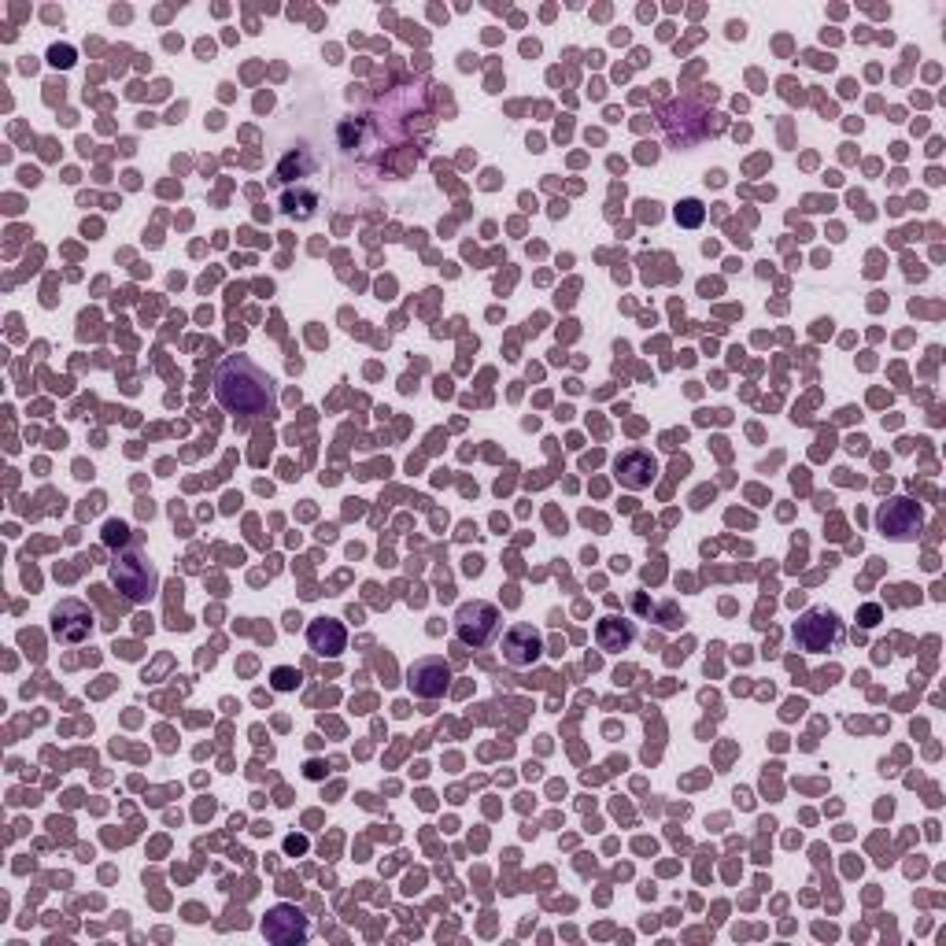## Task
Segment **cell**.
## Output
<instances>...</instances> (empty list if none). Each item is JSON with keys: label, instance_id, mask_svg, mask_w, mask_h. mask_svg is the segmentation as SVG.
Masks as SVG:
<instances>
[{"label": "cell", "instance_id": "cell-1", "mask_svg": "<svg viewBox=\"0 0 946 946\" xmlns=\"http://www.w3.org/2000/svg\"><path fill=\"white\" fill-rule=\"evenodd\" d=\"M215 396L233 414H263L270 411V377L252 359L233 355L215 377Z\"/></svg>", "mask_w": 946, "mask_h": 946}, {"label": "cell", "instance_id": "cell-2", "mask_svg": "<svg viewBox=\"0 0 946 946\" xmlns=\"http://www.w3.org/2000/svg\"><path fill=\"white\" fill-rule=\"evenodd\" d=\"M455 632L466 647H488L499 632V610L492 603H481V599L462 603L459 614H455Z\"/></svg>", "mask_w": 946, "mask_h": 946}, {"label": "cell", "instance_id": "cell-3", "mask_svg": "<svg viewBox=\"0 0 946 946\" xmlns=\"http://www.w3.org/2000/svg\"><path fill=\"white\" fill-rule=\"evenodd\" d=\"M111 581L119 584V592L126 595V599H134V603H141V599H148V595L156 592V573H152V566H148L141 555L115 558V562H111Z\"/></svg>", "mask_w": 946, "mask_h": 946}, {"label": "cell", "instance_id": "cell-4", "mask_svg": "<svg viewBox=\"0 0 946 946\" xmlns=\"http://www.w3.org/2000/svg\"><path fill=\"white\" fill-rule=\"evenodd\" d=\"M839 640V621L825 610H810L806 618L795 625V643L802 651H828Z\"/></svg>", "mask_w": 946, "mask_h": 946}, {"label": "cell", "instance_id": "cell-5", "mask_svg": "<svg viewBox=\"0 0 946 946\" xmlns=\"http://www.w3.org/2000/svg\"><path fill=\"white\" fill-rule=\"evenodd\" d=\"M307 932H311V924H307L304 913H296L292 906H278V910L267 913V921H263V935H267L270 943H304Z\"/></svg>", "mask_w": 946, "mask_h": 946}, {"label": "cell", "instance_id": "cell-6", "mask_svg": "<svg viewBox=\"0 0 946 946\" xmlns=\"http://www.w3.org/2000/svg\"><path fill=\"white\" fill-rule=\"evenodd\" d=\"M876 522H880L884 536H898V540H906V536H913L917 529H921V507H917V503H910V499H891V503H884V507H880Z\"/></svg>", "mask_w": 946, "mask_h": 946}, {"label": "cell", "instance_id": "cell-7", "mask_svg": "<svg viewBox=\"0 0 946 946\" xmlns=\"http://www.w3.org/2000/svg\"><path fill=\"white\" fill-rule=\"evenodd\" d=\"M448 666H444V658H422V662H414L411 666V677H407V684H411L414 695H422V699H437V695H444V688H448Z\"/></svg>", "mask_w": 946, "mask_h": 946}, {"label": "cell", "instance_id": "cell-8", "mask_svg": "<svg viewBox=\"0 0 946 946\" xmlns=\"http://www.w3.org/2000/svg\"><path fill=\"white\" fill-rule=\"evenodd\" d=\"M52 629H56V636L60 640H85L89 636V629H93V614H89V607L85 603H78V599H67V603H60L56 607V614H52Z\"/></svg>", "mask_w": 946, "mask_h": 946}, {"label": "cell", "instance_id": "cell-9", "mask_svg": "<svg viewBox=\"0 0 946 946\" xmlns=\"http://www.w3.org/2000/svg\"><path fill=\"white\" fill-rule=\"evenodd\" d=\"M503 655H507L510 666H533L536 655H540V632L533 625H514L503 640Z\"/></svg>", "mask_w": 946, "mask_h": 946}, {"label": "cell", "instance_id": "cell-10", "mask_svg": "<svg viewBox=\"0 0 946 946\" xmlns=\"http://www.w3.org/2000/svg\"><path fill=\"white\" fill-rule=\"evenodd\" d=\"M618 477L625 488H647L651 485V477H655V459L647 455V451H625L618 459Z\"/></svg>", "mask_w": 946, "mask_h": 946}, {"label": "cell", "instance_id": "cell-11", "mask_svg": "<svg viewBox=\"0 0 946 946\" xmlns=\"http://www.w3.org/2000/svg\"><path fill=\"white\" fill-rule=\"evenodd\" d=\"M344 640H348V636H344V625H340V621L322 618L307 629V643H311L315 655H340V651H344Z\"/></svg>", "mask_w": 946, "mask_h": 946}, {"label": "cell", "instance_id": "cell-12", "mask_svg": "<svg viewBox=\"0 0 946 946\" xmlns=\"http://www.w3.org/2000/svg\"><path fill=\"white\" fill-rule=\"evenodd\" d=\"M632 621H621V618H603L599 625H595V640H599V647L603 651H610V655H618V651H629L632 643Z\"/></svg>", "mask_w": 946, "mask_h": 946}, {"label": "cell", "instance_id": "cell-13", "mask_svg": "<svg viewBox=\"0 0 946 946\" xmlns=\"http://www.w3.org/2000/svg\"><path fill=\"white\" fill-rule=\"evenodd\" d=\"M677 222H684V226H699V222H703V204H699V200H684V204H677Z\"/></svg>", "mask_w": 946, "mask_h": 946}, {"label": "cell", "instance_id": "cell-14", "mask_svg": "<svg viewBox=\"0 0 946 946\" xmlns=\"http://www.w3.org/2000/svg\"><path fill=\"white\" fill-rule=\"evenodd\" d=\"M296 684H300V673H296V669H274V688H278V692H292Z\"/></svg>", "mask_w": 946, "mask_h": 946}, {"label": "cell", "instance_id": "cell-15", "mask_svg": "<svg viewBox=\"0 0 946 946\" xmlns=\"http://www.w3.org/2000/svg\"><path fill=\"white\" fill-rule=\"evenodd\" d=\"M104 536H108V544H115V540H119V544H122V540L130 536V529H126V525H122V522H111V525H108V533H104Z\"/></svg>", "mask_w": 946, "mask_h": 946}, {"label": "cell", "instance_id": "cell-16", "mask_svg": "<svg viewBox=\"0 0 946 946\" xmlns=\"http://www.w3.org/2000/svg\"><path fill=\"white\" fill-rule=\"evenodd\" d=\"M52 63H56V67H71V63H74V52H71V49H60V45H56V49H52Z\"/></svg>", "mask_w": 946, "mask_h": 946}, {"label": "cell", "instance_id": "cell-17", "mask_svg": "<svg viewBox=\"0 0 946 946\" xmlns=\"http://www.w3.org/2000/svg\"><path fill=\"white\" fill-rule=\"evenodd\" d=\"M880 621V607H865L862 610V625H876Z\"/></svg>", "mask_w": 946, "mask_h": 946}]
</instances>
